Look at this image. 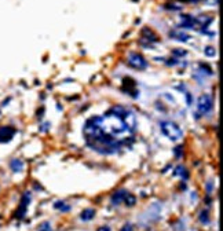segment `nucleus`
<instances>
[{
	"label": "nucleus",
	"mask_w": 223,
	"mask_h": 231,
	"mask_svg": "<svg viewBox=\"0 0 223 231\" xmlns=\"http://www.w3.org/2000/svg\"><path fill=\"white\" fill-rule=\"evenodd\" d=\"M127 63L130 65L131 68L137 69V70H145V69L149 66V62L145 59L143 55H140V54H138V52H131L130 55H128Z\"/></svg>",
	"instance_id": "20e7f679"
},
{
	"label": "nucleus",
	"mask_w": 223,
	"mask_h": 231,
	"mask_svg": "<svg viewBox=\"0 0 223 231\" xmlns=\"http://www.w3.org/2000/svg\"><path fill=\"white\" fill-rule=\"evenodd\" d=\"M121 230H132V226H131V224H126Z\"/></svg>",
	"instance_id": "a878e982"
},
{
	"label": "nucleus",
	"mask_w": 223,
	"mask_h": 231,
	"mask_svg": "<svg viewBox=\"0 0 223 231\" xmlns=\"http://www.w3.org/2000/svg\"><path fill=\"white\" fill-rule=\"evenodd\" d=\"M182 22H180V28H194L196 25H198L200 24V21L198 19H196L194 17H191V15H182Z\"/></svg>",
	"instance_id": "1a4fd4ad"
},
{
	"label": "nucleus",
	"mask_w": 223,
	"mask_h": 231,
	"mask_svg": "<svg viewBox=\"0 0 223 231\" xmlns=\"http://www.w3.org/2000/svg\"><path fill=\"white\" fill-rule=\"evenodd\" d=\"M51 223H48V221H44V223H41L39 226V230H51Z\"/></svg>",
	"instance_id": "6ab92c4d"
},
{
	"label": "nucleus",
	"mask_w": 223,
	"mask_h": 231,
	"mask_svg": "<svg viewBox=\"0 0 223 231\" xmlns=\"http://www.w3.org/2000/svg\"><path fill=\"white\" fill-rule=\"evenodd\" d=\"M204 54L207 55V57H209V58H213L216 55V50L213 48V47H211V46H207L204 48Z\"/></svg>",
	"instance_id": "2eb2a0df"
},
{
	"label": "nucleus",
	"mask_w": 223,
	"mask_h": 231,
	"mask_svg": "<svg viewBox=\"0 0 223 231\" xmlns=\"http://www.w3.org/2000/svg\"><path fill=\"white\" fill-rule=\"evenodd\" d=\"M48 127H50V124H48V123H46V124L41 127V129H40V131H47V129H48Z\"/></svg>",
	"instance_id": "393cba45"
},
{
	"label": "nucleus",
	"mask_w": 223,
	"mask_h": 231,
	"mask_svg": "<svg viewBox=\"0 0 223 231\" xmlns=\"http://www.w3.org/2000/svg\"><path fill=\"white\" fill-rule=\"evenodd\" d=\"M142 40H146V41H149V43H158V41H160L158 36L149 28L142 29Z\"/></svg>",
	"instance_id": "6e6552de"
},
{
	"label": "nucleus",
	"mask_w": 223,
	"mask_h": 231,
	"mask_svg": "<svg viewBox=\"0 0 223 231\" xmlns=\"http://www.w3.org/2000/svg\"><path fill=\"white\" fill-rule=\"evenodd\" d=\"M98 230H110V227H109V226H102V227H99V228H98Z\"/></svg>",
	"instance_id": "bb28decb"
},
{
	"label": "nucleus",
	"mask_w": 223,
	"mask_h": 231,
	"mask_svg": "<svg viewBox=\"0 0 223 231\" xmlns=\"http://www.w3.org/2000/svg\"><path fill=\"white\" fill-rule=\"evenodd\" d=\"M186 54L187 52L185 50H179V48H176V50L172 51V55H174V57H185Z\"/></svg>",
	"instance_id": "a211bd4d"
},
{
	"label": "nucleus",
	"mask_w": 223,
	"mask_h": 231,
	"mask_svg": "<svg viewBox=\"0 0 223 231\" xmlns=\"http://www.w3.org/2000/svg\"><path fill=\"white\" fill-rule=\"evenodd\" d=\"M190 1H194V3H198V1H201V0H190Z\"/></svg>",
	"instance_id": "cd10ccee"
},
{
	"label": "nucleus",
	"mask_w": 223,
	"mask_h": 231,
	"mask_svg": "<svg viewBox=\"0 0 223 231\" xmlns=\"http://www.w3.org/2000/svg\"><path fill=\"white\" fill-rule=\"evenodd\" d=\"M135 131V114L121 105L110 107L102 116L88 118L83 127L87 146L102 156H113L123 149H131Z\"/></svg>",
	"instance_id": "f257e3e1"
},
{
	"label": "nucleus",
	"mask_w": 223,
	"mask_h": 231,
	"mask_svg": "<svg viewBox=\"0 0 223 231\" xmlns=\"http://www.w3.org/2000/svg\"><path fill=\"white\" fill-rule=\"evenodd\" d=\"M169 37L174 40H178V41H182V43H186V41H189V40L191 39L190 35H187L186 32L180 30V29H174V30H171V32H169Z\"/></svg>",
	"instance_id": "0eeeda50"
},
{
	"label": "nucleus",
	"mask_w": 223,
	"mask_h": 231,
	"mask_svg": "<svg viewBox=\"0 0 223 231\" xmlns=\"http://www.w3.org/2000/svg\"><path fill=\"white\" fill-rule=\"evenodd\" d=\"M200 221H201L202 224H209V213H208V210H201V213H200Z\"/></svg>",
	"instance_id": "4468645a"
},
{
	"label": "nucleus",
	"mask_w": 223,
	"mask_h": 231,
	"mask_svg": "<svg viewBox=\"0 0 223 231\" xmlns=\"http://www.w3.org/2000/svg\"><path fill=\"white\" fill-rule=\"evenodd\" d=\"M160 129H161L162 135H165L172 142H176L183 136V132L179 128V125L175 124L174 121H161L160 123Z\"/></svg>",
	"instance_id": "f03ea898"
},
{
	"label": "nucleus",
	"mask_w": 223,
	"mask_h": 231,
	"mask_svg": "<svg viewBox=\"0 0 223 231\" xmlns=\"http://www.w3.org/2000/svg\"><path fill=\"white\" fill-rule=\"evenodd\" d=\"M10 168L13 172L18 173V172H21L24 169V162L21 160H18V158H14V160L10 161Z\"/></svg>",
	"instance_id": "9b49d317"
},
{
	"label": "nucleus",
	"mask_w": 223,
	"mask_h": 231,
	"mask_svg": "<svg viewBox=\"0 0 223 231\" xmlns=\"http://www.w3.org/2000/svg\"><path fill=\"white\" fill-rule=\"evenodd\" d=\"M30 199H32V196H30L29 191H25L22 194L21 202H19V205H18V209L15 210V213H14L15 219H24V217H25L28 206H29V204H30Z\"/></svg>",
	"instance_id": "39448f33"
},
{
	"label": "nucleus",
	"mask_w": 223,
	"mask_h": 231,
	"mask_svg": "<svg viewBox=\"0 0 223 231\" xmlns=\"http://www.w3.org/2000/svg\"><path fill=\"white\" fill-rule=\"evenodd\" d=\"M198 69H200V70L202 72V75H205V73H207V75H208V76H212V75H213V72L211 70V68H209L208 65H204V63H201V65H200V66H198Z\"/></svg>",
	"instance_id": "dca6fc26"
},
{
	"label": "nucleus",
	"mask_w": 223,
	"mask_h": 231,
	"mask_svg": "<svg viewBox=\"0 0 223 231\" xmlns=\"http://www.w3.org/2000/svg\"><path fill=\"white\" fill-rule=\"evenodd\" d=\"M59 210H61V212H69V210H70V206H69V205H64Z\"/></svg>",
	"instance_id": "5701e85b"
},
{
	"label": "nucleus",
	"mask_w": 223,
	"mask_h": 231,
	"mask_svg": "<svg viewBox=\"0 0 223 231\" xmlns=\"http://www.w3.org/2000/svg\"><path fill=\"white\" fill-rule=\"evenodd\" d=\"M64 205H65V202H64V201H57V202L54 204V208H55V209H61Z\"/></svg>",
	"instance_id": "aec40b11"
},
{
	"label": "nucleus",
	"mask_w": 223,
	"mask_h": 231,
	"mask_svg": "<svg viewBox=\"0 0 223 231\" xmlns=\"http://www.w3.org/2000/svg\"><path fill=\"white\" fill-rule=\"evenodd\" d=\"M94 216H95V209H92V208H88V209H84L83 212H81V215H80V219L83 221H90L94 219Z\"/></svg>",
	"instance_id": "f8f14e48"
},
{
	"label": "nucleus",
	"mask_w": 223,
	"mask_h": 231,
	"mask_svg": "<svg viewBox=\"0 0 223 231\" xmlns=\"http://www.w3.org/2000/svg\"><path fill=\"white\" fill-rule=\"evenodd\" d=\"M213 107L212 98L208 94H202L197 100V113H196V118H200V116H205V114L211 113Z\"/></svg>",
	"instance_id": "7ed1b4c3"
},
{
	"label": "nucleus",
	"mask_w": 223,
	"mask_h": 231,
	"mask_svg": "<svg viewBox=\"0 0 223 231\" xmlns=\"http://www.w3.org/2000/svg\"><path fill=\"white\" fill-rule=\"evenodd\" d=\"M123 202H126L127 206H134L135 204H137V197L134 196V194H131V193L127 191L126 197H124V199H123Z\"/></svg>",
	"instance_id": "ddd939ff"
},
{
	"label": "nucleus",
	"mask_w": 223,
	"mask_h": 231,
	"mask_svg": "<svg viewBox=\"0 0 223 231\" xmlns=\"http://www.w3.org/2000/svg\"><path fill=\"white\" fill-rule=\"evenodd\" d=\"M174 154H175L176 158H180L182 154H183V146H176V147L174 149Z\"/></svg>",
	"instance_id": "f3484780"
},
{
	"label": "nucleus",
	"mask_w": 223,
	"mask_h": 231,
	"mask_svg": "<svg viewBox=\"0 0 223 231\" xmlns=\"http://www.w3.org/2000/svg\"><path fill=\"white\" fill-rule=\"evenodd\" d=\"M186 99H187V105H191V95L190 94H186Z\"/></svg>",
	"instance_id": "b1692460"
},
{
	"label": "nucleus",
	"mask_w": 223,
	"mask_h": 231,
	"mask_svg": "<svg viewBox=\"0 0 223 231\" xmlns=\"http://www.w3.org/2000/svg\"><path fill=\"white\" fill-rule=\"evenodd\" d=\"M126 194H127V190H117L116 193H113V196H112V205H114V206H117V205H120V204L123 202V199H124V197H126Z\"/></svg>",
	"instance_id": "9d476101"
},
{
	"label": "nucleus",
	"mask_w": 223,
	"mask_h": 231,
	"mask_svg": "<svg viewBox=\"0 0 223 231\" xmlns=\"http://www.w3.org/2000/svg\"><path fill=\"white\" fill-rule=\"evenodd\" d=\"M15 134H17V129L14 127H10V125L0 127V143H8L14 138Z\"/></svg>",
	"instance_id": "423d86ee"
},
{
	"label": "nucleus",
	"mask_w": 223,
	"mask_h": 231,
	"mask_svg": "<svg viewBox=\"0 0 223 231\" xmlns=\"http://www.w3.org/2000/svg\"><path fill=\"white\" fill-rule=\"evenodd\" d=\"M167 65H168V66H175V65H178V61L176 59H168L167 61Z\"/></svg>",
	"instance_id": "412c9836"
},
{
	"label": "nucleus",
	"mask_w": 223,
	"mask_h": 231,
	"mask_svg": "<svg viewBox=\"0 0 223 231\" xmlns=\"http://www.w3.org/2000/svg\"><path fill=\"white\" fill-rule=\"evenodd\" d=\"M212 187H213L212 182H208V185H207V191H208V194H211V191H212Z\"/></svg>",
	"instance_id": "4be33fe9"
}]
</instances>
